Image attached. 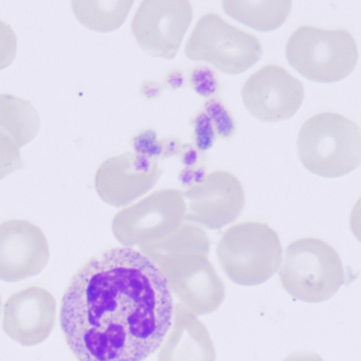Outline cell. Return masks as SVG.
Wrapping results in <instances>:
<instances>
[{
    "mask_svg": "<svg viewBox=\"0 0 361 361\" xmlns=\"http://www.w3.org/2000/svg\"><path fill=\"white\" fill-rule=\"evenodd\" d=\"M19 149L20 148L14 140L8 133L0 130V180L15 171L25 169Z\"/></svg>",
    "mask_w": 361,
    "mask_h": 361,
    "instance_id": "21",
    "label": "cell"
},
{
    "mask_svg": "<svg viewBox=\"0 0 361 361\" xmlns=\"http://www.w3.org/2000/svg\"><path fill=\"white\" fill-rule=\"evenodd\" d=\"M57 322V300L46 288L29 286L14 293L4 303L2 330L21 347L47 341Z\"/></svg>",
    "mask_w": 361,
    "mask_h": 361,
    "instance_id": "14",
    "label": "cell"
},
{
    "mask_svg": "<svg viewBox=\"0 0 361 361\" xmlns=\"http://www.w3.org/2000/svg\"><path fill=\"white\" fill-rule=\"evenodd\" d=\"M242 99L246 110L259 122H283L300 109L304 87L281 66L267 65L246 80Z\"/></svg>",
    "mask_w": 361,
    "mask_h": 361,
    "instance_id": "10",
    "label": "cell"
},
{
    "mask_svg": "<svg viewBox=\"0 0 361 361\" xmlns=\"http://www.w3.org/2000/svg\"><path fill=\"white\" fill-rule=\"evenodd\" d=\"M50 248L44 231L21 219L0 224V280L20 282L40 275L48 264Z\"/></svg>",
    "mask_w": 361,
    "mask_h": 361,
    "instance_id": "13",
    "label": "cell"
},
{
    "mask_svg": "<svg viewBox=\"0 0 361 361\" xmlns=\"http://www.w3.org/2000/svg\"><path fill=\"white\" fill-rule=\"evenodd\" d=\"M40 129V116L29 101L0 94V130L8 133L19 148L33 141Z\"/></svg>",
    "mask_w": 361,
    "mask_h": 361,
    "instance_id": "18",
    "label": "cell"
},
{
    "mask_svg": "<svg viewBox=\"0 0 361 361\" xmlns=\"http://www.w3.org/2000/svg\"><path fill=\"white\" fill-rule=\"evenodd\" d=\"M350 227L354 237L361 243V197L352 209L351 216H350Z\"/></svg>",
    "mask_w": 361,
    "mask_h": 361,
    "instance_id": "25",
    "label": "cell"
},
{
    "mask_svg": "<svg viewBox=\"0 0 361 361\" xmlns=\"http://www.w3.org/2000/svg\"><path fill=\"white\" fill-rule=\"evenodd\" d=\"M178 159L184 169H207L206 163L208 161L206 152H201L193 144H182Z\"/></svg>",
    "mask_w": 361,
    "mask_h": 361,
    "instance_id": "24",
    "label": "cell"
},
{
    "mask_svg": "<svg viewBox=\"0 0 361 361\" xmlns=\"http://www.w3.org/2000/svg\"><path fill=\"white\" fill-rule=\"evenodd\" d=\"M283 361H324L321 356L311 351H298L290 354Z\"/></svg>",
    "mask_w": 361,
    "mask_h": 361,
    "instance_id": "26",
    "label": "cell"
},
{
    "mask_svg": "<svg viewBox=\"0 0 361 361\" xmlns=\"http://www.w3.org/2000/svg\"><path fill=\"white\" fill-rule=\"evenodd\" d=\"M133 6V0H76L71 2L72 11L81 25L99 33H110L119 29L126 20Z\"/></svg>",
    "mask_w": 361,
    "mask_h": 361,
    "instance_id": "19",
    "label": "cell"
},
{
    "mask_svg": "<svg viewBox=\"0 0 361 361\" xmlns=\"http://www.w3.org/2000/svg\"><path fill=\"white\" fill-rule=\"evenodd\" d=\"M299 160L318 177L336 179L361 165V128L336 112L309 118L299 131Z\"/></svg>",
    "mask_w": 361,
    "mask_h": 361,
    "instance_id": "3",
    "label": "cell"
},
{
    "mask_svg": "<svg viewBox=\"0 0 361 361\" xmlns=\"http://www.w3.org/2000/svg\"><path fill=\"white\" fill-rule=\"evenodd\" d=\"M135 154L155 160H169L179 154L182 143L176 137L159 140L153 129H146L134 135L131 141Z\"/></svg>",
    "mask_w": 361,
    "mask_h": 361,
    "instance_id": "20",
    "label": "cell"
},
{
    "mask_svg": "<svg viewBox=\"0 0 361 361\" xmlns=\"http://www.w3.org/2000/svg\"><path fill=\"white\" fill-rule=\"evenodd\" d=\"M158 361H216L209 330L182 302L175 305L173 324L159 349Z\"/></svg>",
    "mask_w": 361,
    "mask_h": 361,
    "instance_id": "15",
    "label": "cell"
},
{
    "mask_svg": "<svg viewBox=\"0 0 361 361\" xmlns=\"http://www.w3.org/2000/svg\"><path fill=\"white\" fill-rule=\"evenodd\" d=\"M288 63L307 80L322 84L347 78L358 63L357 42L347 30L301 25L288 38Z\"/></svg>",
    "mask_w": 361,
    "mask_h": 361,
    "instance_id": "6",
    "label": "cell"
},
{
    "mask_svg": "<svg viewBox=\"0 0 361 361\" xmlns=\"http://www.w3.org/2000/svg\"><path fill=\"white\" fill-rule=\"evenodd\" d=\"M192 19V4L188 0H144L131 21V33L144 52L171 61Z\"/></svg>",
    "mask_w": 361,
    "mask_h": 361,
    "instance_id": "9",
    "label": "cell"
},
{
    "mask_svg": "<svg viewBox=\"0 0 361 361\" xmlns=\"http://www.w3.org/2000/svg\"><path fill=\"white\" fill-rule=\"evenodd\" d=\"M184 53L190 61H206L223 73L237 75L260 61V39L227 23L216 13L201 17L187 42Z\"/></svg>",
    "mask_w": 361,
    "mask_h": 361,
    "instance_id": "7",
    "label": "cell"
},
{
    "mask_svg": "<svg viewBox=\"0 0 361 361\" xmlns=\"http://www.w3.org/2000/svg\"><path fill=\"white\" fill-rule=\"evenodd\" d=\"M16 52V34L10 25L0 20V71L14 61Z\"/></svg>",
    "mask_w": 361,
    "mask_h": 361,
    "instance_id": "23",
    "label": "cell"
},
{
    "mask_svg": "<svg viewBox=\"0 0 361 361\" xmlns=\"http://www.w3.org/2000/svg\"><path fill=\"white\" fill-rule=\"evenodd\" d=\"M210 239L201 227L184 223L162 241L139 250L162 271L172 294L196 316L220 309L226 286L209 260Z\"/></svg>",
    "mask_w": 361,
    "mask_h": 361,
    "instance_id": "2",
    "label": "cell"
},
{
    "mask_svg": "<svg viewBox=\"0 0 361 361\" xmlns=\"http://www.w3.org/2000/svg\"><path fill=\"white\" fill-rule=\"evenodd\" d=\"M190 84L193 90L206 99L218 97L220 91L218 74L209 67L201 65L191 72Z\"/></svg>",
    "mask_w": 361,
    "mask_h": 361,
    "instance_id": "22",
    "label": "cell"
},
{
    "mask_svg": "<svg viewBox=\"0 0 361 361\" xmlns=\"http://www.w3.org/2000/svg\"><path fill=\"white\" fill-rule=\"evenodd\" d=\"M216 256L220 269L233 283L256 286L278 273L283 248L277 231L266 223L243 222L223 233Z\"/></svg>",
    "mask_w": 361,
    "mask_h": 361,
    "instance_id": "4",
    "label": "cell"
},
{
    "mask_svg": "<svg viewBox=\"0 0 361 361\" xmlns=\"http://www.w3.org/2000/svg\"><path fill=\"white\" fill-rule=\"evenodd\" d=\"M223 10L231 18L246 27L260 32H271L279 29L288 20L292 12L290 0L279 1H242L225 0Z\"/></svg>",
    "mask_w": 361,
    "mask_h": 361,
    "instance_id": "17",
    "label": "cell"
},
{
    "mask_svg": "<svg viewBox=\"0 0 361 361\" xmlns=\"http://www.w3.org/2000/svg\"><path fill=\"white\" fill-rule=\"evenodd\" d=\"M182 195L190 201L187 222L211 231L235 222L246 205L243 185L229 171H213L199 184L184 189Z\"/></svg>",
    "mask_w": 361,
    "mask_h": 361,
    "instance_id": "11",
    "label": "cell"
},
{
    "mask_svg": "<svg viewBox=\"0 0 361 361\" xmlns=\"http://www.w3.org/2000/svg\"><path fill=\"white\" fill-rule=\"evenodd\" d=\"M1 305H2V300H1V296H0V311H1Z\"/></svg>",
    "mask_w": 361,
    "mask_h": 361,
    "instance_id": "27",
    "label": "cell"
},
{
    "mask_svg": "<svg viewBox=\"0 0 361 361\" xmlns=\"http://www.w3.org/2000/svg\"><path fill=\"white\" fill-rule=\"evenodd\" d=\"M187 212L182 190L160 189L120 210L112 219V235L125 247L157 243L184 224Z\"/></svg>",
    "mask_w": 361,
    "mask_h": 361,
    "instance_id": "8",
    "label": "cell"
},
{
    "mask_svg": "<svg viewBox=\"0 0 361 361\" xmlns=\"http://www.w3.org/2000/svg\"><path fill=\"white\" fill-rule=\"evenodd\" d=\"M175 303L162 271L134 247L110 248L70 280L59 324L78 361H144L160 349Z\"/></svg>",
    "mask_w": 361,
    "mask_h": 361,
    "instance_id": "1",
    "label": "cell"
},
{
    "mask_svg": "<svg viewBox=\"0 0 361 361\" xmlns=\"http://www.w3.org/2000/svg\"><path fill=\"white\" fill-rule=\"evenodd\" d=\"M280 281L296 300L321 303L333 298L348 278L341 255L331 244L302 238L286 247Z\"/></svg>",
    "mask_w": 361,
    "mask_h": 361,
    "instance_id": "5",
    "label": "cell"
},
{
    "mask_svg": "<svg viewBox=\"0 0 361 361\" xmlns=\"http://www.w3.org/2000/svg\"><path fill=\"white\" fill-rule=\"evenodd\" d=\"M193 145L207 152L218 139L228 142L237 133V122L220 97L206 99L201 111L190 121Z\"/></svg>",
    "mask_w": 361,
    "mask_h": 361,
    "instance_id": "16",
    "label": "cell"
},
{
    "mask_svg": "<svg viewBox=\"0 0 361 361\" xmlns=\"http://www.w3.org/2000/svg\"><path fill=\"white\" fill-rule=\"evenodd\" d=\"M162 175L158 160L126 152L104 161L95 176V187L102 201L124 207L154 188Z\"/></svg>",
    "mask_w": 361,
    "mask_h": 361,
    "instance_id": "12",
    "label": "cell"
}]
</instances>
